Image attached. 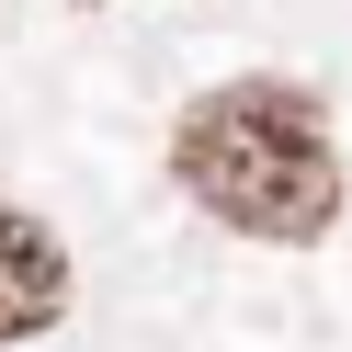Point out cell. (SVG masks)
<instances>
[{"instance_id":"2","label":"cell","mask_w":352,"mask_h":352,"mask_svg":"<svg viewBox=\"0 0 352 352\" xmlns=\"http://www.w3.org/2000/svg\"><path fill=\"white\" fill-rule=\"evenodd\" d=\"M57 307H69V250H57L34 216L0 205V341H34Z\"/></svg>"},{"instance_id":"1","label":"cell","mask_w":352,"mask_h":352,"mask_svg":"<svg viewBox=\"0 0 352 352\" xmlns=\"http://www.w3.org/2000/svg\"><path fill=\"white\" fill-rule=\"evenodd\" d=\"M170 182L250 239H318L341 216V148L296 80H228L182 114Z\"/></svg>"}]
</instances>
